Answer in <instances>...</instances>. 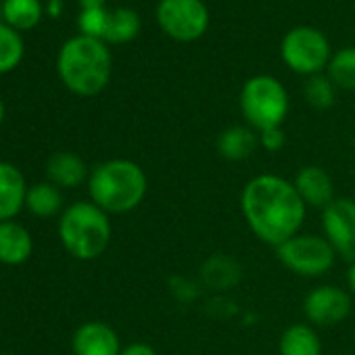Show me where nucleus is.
Returning <instances> with one entry per match:
<instances>
[{"label": "nucleus", "instance_id": "20", "mask_svg": "<svg viewBox=\"0 0 355 355\" xmlns=\"http://www.w3.org/2000/svg\"><path fill=\"white\" fill-rule=\"evenodd\" d=\"M140 30V19L132 9H115L109 15V26L105 34V42L121 44L132 40Z\"/></svg>", "mask_w": 355, "mask_h": 355}, {"label": "nucleus", "instance_id": "7", "mask_svg": "<svg viewBox=\"0 0 355 355\" xmlns=\"http://www.w3.org/2000/svg\"><path fill=\"white\" fill-rule=\"evenodd\" d=\"M284 63L303 76H318L330 63L328 40L313 28H295L282 40Z\"/></svg>", "mask_w": 355, "mask_h": 355}, {"label": "nucleus", "instance_id": "3", "mask_svg": "<svg viewBox=\"0 0 355 355\" xmlns=\"http://www.w3.org/2000/svg\"><path fill=\"white\" fill-rule=\"evenodd\" d=\"M57 71L71 92L94 96L111 78V53L98 38L73 36L59 51Z\"/></svg>", "mask_w": 355, "mask_h": 355}, {"label": "nucleus", "instance_id": "29", "mask_svg": "<svg viewBox=\"0 0 355 355\" xmlns=\"http://www.w3.org/2000/svg\"><path fill=\"white\" fill-rule=\"evenodd\" d=\"M61 7H63L61 0H51V3H49V11H51V15H59Z\"/></svg>", "mask_w": 355, "mask_h": 355}, {"label": "nucleus", "instance_id": "2", "mask_svg": "<svg viewBox=\"0 0 355 355\" xmlns=\"http://www.w3.org/2000/svg\"><path fill=\"white\" fill-rule=\"evenodd\" d=\"M148 180L144 169L130 159L98 163L88 178V193L94 205L107 214H128L146 197Z\"/></svg>", "mask_w": 355, "mask_h": 355}, {"label": "nucleus", "instance_id": "30", "mask_svg": "<svg viewBox=\"0 0 355 355\" xmlns=\"http://www.w3.org/2000/svg\"><path fill=\"white\" fill-rule=\"evenodd\" d=\"M3 119H5V103L0 98V123H3Z\"/></svg>", "mask_w": 355, "mask_h": 355}, {"label": "nucleus", "instance_id": "14", "mask_svg": "<svg viewBox=\"0 0 355 355\" xmlns=\"http://www.w3.org/2000/svg\"><path fill=\"white\" fill-rule=\"evenodd\" d=\"M46 173L51 178V182L61 189H76L86 178H90L86 161L69 150L55 153L46 163Z\"/></svg>", "mask_w": 355, "mask_h": 355}, {"label": "nucleus", "instance_id": "17", "mask_svg": "<svg viewBox=\"0 0 355 355\" xmlns=\"http://www.w3.org/2000/svg\"><path fill=\"white\" fill-rule=\"evenodd\" d=\"M280 355H322V340L311 324L288 326L278 340Z\"/></svg>", "mask_w": 355, "mask_h": 355}, {"label": "nucleus", "instance_id": "23", "mask_svg": "<svg viewBox=\"0 0 355 355\" xmlns=\"http://www.w3.org/2000/svg\"><path fill=\"white\" fill-rule=\"evenodd\" d=\"M305 98L315 109H328L334 103V84L320 73L311 76L305 84Z\"/></svg>", "mask_w": 355, "mask_h": 355}, {"label": "nucleus", "instance_id": "11", "mask_svg": "<svg viewBox=\"0 0 355 355\" xmlns=\"http://www.w3.org/2000/svg\"><path fill=\"white\" fill-rule=\"evenodd\" d=\"M299 197L307 207L313 209H326L336 197H334V184L330 173L320 165H305L297 171L293 180Z\"/></svg>", "mask_w": 355, "mask_h": 355}, {"label": "nucleus", "instance_id": "26", "mask_svg": "<svg viewBox=\"0 0 355 355\" xmlns=\"http://www.w3.org/2000/svg\"><path fill=\"white\" fill-rule=\"evenodd\" d=\"M119 355H157V351L146 343H132V345L123 347Z\"/></svg>", "mask_w": 355, "mask_h": 355}, {"label": "nucleus", "instance_id": "16", "mask_svg": "<svg viewBox=\"0 0 355 355\" xmlns=\"http://www.w3.org/2000/svg\"><path fill=\"white\" fill-rule=\"evenodd\" d=\"M259 148V134L253 128L232 125L218 136V153L228 161H245Z\"/></svg>", "mask_w": 355, "mask_h": 355}, {"label": "nucleus", "instance_id": "24", "mask_svg": "<svg viewBox=\"0 0 355 355\" xmlns=\"http://www.w3.org/2000/svg\"><path fill=\"white\" fill-rule=\"evenodd\" d=\"M109 15L111 11L103 9H88L80 13L78 26L82 30V36H90V38H98L105 42V34H107V26H109Z\"/></svg>", "mask_w": 355, "mask_h": 355}, {"label": "nucleus", "instance_id": "10", "mask_svg": "<svg viewBox=\"0 0 355 355\" xmlns=\"http://www.w3.org/2000/svg\"><path fill=\"white\" fill-rule=\"evenodd\" d=\"M353 299L345 288L322 284L311 288L303 299V313L311 326H336L351 313Z\"/></svg>", "mask_w": 355, "mask_h": 355}, {"label": "nucleus", "instance_id": "28", "mask_svg": "<svg viewBox=\"0 0 355 355\" xmlns=\"http://www.w3.org/2000/svg\"><path fill=\"white\" fill-rule=\"evenodd\" d=\"M347 286H349V291L355 297V261L349 263V270H347Z\"/></svg>", "mask_w": 355, "mask_h": 355}, {"label": "nucleus", "instance_id": "9", "mask_svg": "<svg viewBox=\"0 0 355 355\" xmlns=\"http://www.w3.org/2000/svg\"><path fill=\"white\" fill-rule=\"evenodd\" d=\"M324 236L336 251V255L349 263L355 261V201L336 197L322 211Z\"/></svg>", "mask_w": 355, "mask_h": 355}, {"label": "nucleus", "instance_id": "27", "mask_svg": "<svg viewBox=\"0 0 355 355\" xmlns=\"http://www.w3.org/2000/svg\"><path fill=\"white\" fill-rule=\"evenodd\" d=\"M82 5V11H88V9H103L105 7V0H80Z\"/></svg>", "mask_w": 355, "mask_h": 355}, {"label": "nucleus", "instance_id": "5", "mask_svg": "<svg viewBox=\"0 0 355 355\" xmlns=\"http://www.w3.org/2000/svg\"><path fill=\"white\" fill-rule=\"evenodd\" d=\"M241 111L257 134L280 128L288 113V94L272 76L251 78L241 92Z\"/></svg>", "mask_w": 355, "mask_h": 355}, {"label": "nucleus", "instance_id": "25", "mask_svg": "<svg viewBox=\"0 0 355 355\" xmlns=\"http://www.w3.org/2000/svg\"><path fill=\"white\" fill-rule=\"evenodd\" d=\"M286 138H284V132L282 128H272V130H263L259 132V146L270 150V153H276L284 146Z\"/></svg>", "mask_w": 355, "mask_h": 355}, {"label": "nucleus", "instance_id": "6", "mask_svg": "<svg viewBox=\"0 0 355 355\" xmlns=\"http://www.w3.org/2000/svg\"><path fill=\"white\" fill-rule=\"evenodd\" d=\"M276 255L286 270L303 278H318L328 274L338 257L326 236L301 232L276 247Z\"/></svg>", "mask_w": 355, "mask_h": 355}, {"label": "nucleus", "instance_id": "4", "mask_svg": "<svg viewBox=\"0 0 355 355\" xmlns=\"http://www.w3.org/2000/svg\"><path fill=\"white\" fill-rule=\"evenodd\" d=\"M59 236L67 253L76 259L90 261L105 253L111 241L109 214L92 201L69 205L59 220Z\"/></svg>", "mask_w": 355, "mask_h": 355}, {"label": "nucleus", "instance_id": "8", "mask_svg": "<svg viewBox=\"0 0 355 355\" xmlns=\"http://www.w3.org/2000/svg\"><path fill=\"white\" fill-rule=\"evenodd\" d=\"M157 21L171 38L191 42L203 36L209 15L201 0H161L157 7Z\"/></svg>", "mask_w": 355, "mask_h": 355}, {"label": "nucleus", "instance_id": "21", "mask_svg": "<svg viewBox=\"0 0 355 355\" xmlns=\"http://www.w3.org/2000/svg\"><path fill=\"white\" fill-rule=\"evenodd\" d=\"M328 78L343 90H355V49H343L330 59Z\"/></svg>", "mask_w": 355, "mask_h": 355}, {"label": "nucleus", "instance_id": "15", "mask_svg": "<svg viewBox=\"0 0 355 355\" xmlns=\"http://www.w3.org/2000/svg\"><path fill=\"white\" fill-rule=\"evenodd\" d=\"M32 255V236L28 228L9 220L0 222V263L19 266Z\"/></svg>", "mask_w": 355, "mask_h": 355}, {"label": "nucleus", "instance_id": "1", "mask_svg": "<svg viewBox=\"0 0 355 355\" xmlns=\"http://www.w3.org/2000/svg\"><path fill=\"white\" fill-rule=\"evenodd\" d=\"M241 209L251 232L272 247L297 236L307 214L295 184L274 173L251 178L241 195Z\"/></svg>", "mask_w": 355, "mask_h": 355}, {"label": "nucleus", "instance_id": "13", "mask_svg": "<svg viewBox=\"0 0 355 355\" xmlns=\"http://www.w3.org/2000/svg\"><path fill=\"white\" fill-rule=\"evenodd\" d=\"M28 187L24 173L11 165L0 161V222L13 220L26 205Z\"/></svg>", "mask_w": 355, "mask_h": 355}, {"label": "nucleus", "instance_id": "12", "mask_svg": "<svg viewBox=\"0 0 355 355\" xmlns=\"http://www.w3.org/2000/svg\"><path fill=\"white\" fill-rule=\"evenodd\" d=\"M73 355H119L121 343L117 332L105 322L82 324L71 340Z\"/></svg>", "mask_w": 355, "mask_h": 355}, {"label": "nucleus", "instance_id": "19", "mask_svg": "<svg viewBox=\"0 0 355 355\" xmlns=\"http://www.w3.org/2000/svg\"><path fill=\"white\" fill-rule=\"evenodd\" d=\"M3 17L13 30H32L42 17L40 0H5Z\"/></svg>", "mask_w": 355, "mask_h": 355}, {"label": "nucleus", "instance_id": "22", "mask_svg": "<svg viewBox=\"0 0 355 355\" xmlns=\"http://www.w3.org/2000/svg\"><path fill=\"white\" fill-rule=\"evenodd\" d=\"M24 57V40L17 30L0 24V73H7L19 65Z\"/></svg>", "mask_w": 355, "mask_h": 355}, {"label": "nucleus", "instance_id": "18", "mask_svg": "<svg viewBox=\"0 0 355 355\" xmlns=\"http://www.w3.org/2000/svg\"><path fill=\"white\" fill-rule=\"evenodd\" d=\"M26 205L38 218H53L63 207V195L53 182H38L28 189Z\"/></svg>", "mask_w": 355, "mask_h": 355}]
</instances>
